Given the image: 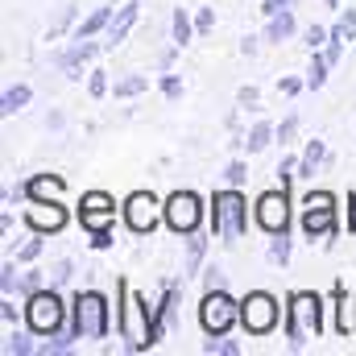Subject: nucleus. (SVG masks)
<instances>
[{
	"instance_id": "1",
	"label": "nucleus",
	"mask_w": 356,
	"mask_h": 356,
	"mask_svg": "<svg viewBox=\"0 0 356 356\" xmlns=\"http://www.w3.org/2000/svg\"><path fill=\"white\" fill-rule=\"evenodd\" d=\"M323 332V298L315 290H294L290 294V307H286V336H290V348L302 353L311 336Z\"/></svg>"
},
{
	"instance_id": "2",
	"label": "nucleus",
	"mask_w": 356,
	"mask_h": 356,
	"mask_svg": "<svg viewBox=\"0 0 356 356\" xmlns=\"http://www.w3.org/2000/svg\"><path fill=\"white\" fill-rule=\"evenodd\" d=\"M116 290H120V298H124L120 319H116L120 336L129 340V348H133V353L154 348V344H158V340H154V311L145 307V298H141V294H133V290H129V282H116Z\"/></svg>"
},
{
	"instance_id": "3",
	"label": "nucleus",
	"mask_w": 356,
	"mask_h": 356,
	"mask_svg": "<svg viewBox=\"0 0 356 356\" xmlns=\"http://www.w3.org/2000/svg\"><path fill=\"white\" fill-rule=\"evenodd\" d=\"M71 332H75V340H104L108 336V298L99 290H79L75 294Z\"/></svg>"
},
{
	"instance_id": "4",
	"label": "nucleus",
	"mask_w": 356,
	"mask_h": 356,
	"mask_svg": "<svg viewBox=\"0 0 356 356\" xmlns=\"http://www.w3.org/2000/svg\"><path fill=\"white\" fill-rule=\"evenodd\" d=\"M25 323H29V332H33V336H54V332H63V323H67V307H63V298L54 294V286L29 290Z\"/></svg>"
},
{
	"instance_id": "5",
	"label": "nucleus",
	"mask_w": 356,
	"mask_h": 356,
	"mask_svg": "<svg viewBox=\"0 0 356 356\" xmlns=\"http://www.w3.org/2000/svg\"><path fill=\"white\" fill-rule=\"evenodd\" d=\"M249 228V203L236 191H216L211 199V232L224 241H241Z\"/></svg>"
},
{
	"instance_id": "6",
	"label": "nucleus",
	"mask_w": 356,
	"mask_h": 356,
	"mask_svg": "<svg viewBox=\"0 0 356 356\" xmlns=\"http://www.w3.org/2000/svg\"><path fill=\"white\" fill-rule=\"evenodd\" d=\"M199 323L207 336H228L232 323H241V302L220 286V290H207L203 302H199Z\"/></svg>"
},
{
	"instance_id": "7",
	"label": "nucleus",
	"mask_w": 356,
	"mask_h": 356,
	"mask_svg": "<svg viewBox=\"0 0 356 356\" xmlns=\"http://www.w3.org/2000/svg\"><path fill=\"white\" fill-rule=\"evenodd\" d=\"M302 232L311 241L336 236V195L332 191H311L302 199Z\"/></svg>"
},
{
	"instance_id": "8",
	"label": "nucleus",
	"mask_w": 356,
	"mask_h": 356,
	"mask_svg": "<svg viewBox=\"0 0 356 356\" xmlns=\"http://www.w3.org/2000/svg\"><path fill=\"white\" fill-rule=\"evenodd\" d=\"M277 319H282V307H277V298H273L269 290H253V294L241 302V327H245L249 336H269V332L277 327Z\"/></svg>"
},
{
	"instance_id": "9",
	"label": "nucleus",
	"mask_w": 356,
	"mask_h": 356,
	"mask_svg": "<svg viewBox=\"0 0 356 356\" xmlns=\"http://www.w3.org/2000/svg\"><path fill=\"white\" fill-rule=\"evenodd\" d=\"M124 224L137 232V236H145V232H154L162 220H166V203H158L149 191H133L129 199H124Z\"/></svg>"
},
{
	"instance_id": "10",
	"label": "nucleus",
	"mask_w": 356,
	"mask_h": 356,
	"mask_svg": "<svg viewBox=\"0 0 356 356\" xmlns=\"http://www.w3.org/2000/svg\"><path fill=\"white\" fill-rule=\"evenodd\" d=\"M199 220H203V199H199L195 191H175V195L166 199V224L175 228L178 236L195 232Z\"/></svg>"
},
{
	"instance_id": "11",
	"label": "nucleus",
	"mask_w": 356,
	"mask_h": 356,
	"mask_svg": "<svg viewBox=\"0 0 356 356\" xmlns=\"http://www.w3.org/2000/svg\"><path fill=\"white\" fill-rule=\"evenodd\" d=\"M79 224H83L88 232H104V228H112V224H116V199L104 195V191H88L83 203H79Z\"/></svg>"
},
{
	"instance_id": "12",
	"label": "nucleus",
	"mask_w": 356,
	"mask_h": 356,
	"mask_svg": "<svg viewBox=\"0 0 356 356\" xmlns=\"http://www.w3.org/2000/svg\"><path fill=\"white\" fill-rule=\"evenodd\" d=\"M257 224L269 236L273 232H290V195H286V186L282 191H266L257 199Z\"/></svg>"
},
{
	"instance_id": "13",
	"label": "nucleus",
	"mask_w": 356,
	"mask_h": 356,
	"mask_svg": "<svg viewBox=\"0 0 356 356\" xmlns=\"http://www.w3.org/2000/svg\"><path fill=\"white\" fill-rule=\"evenodd\" d=\"M25 220H29L33 232L50 236V232H63V224H67V207H63L58 199H29Z\"/></svg>"
},
{
	"instance_id": "14",
	"label": "nucleus",
	"mask_w": 356,
	"mask_h": 356,
	"mask_svg": "<svg viewBox=\"0 0 356 356\" xmlns=\"http://www.w3.org/2000/svg\"><path fill=\"white\" fill-rule=\"evenodd\" d=\"M99 50H104V42H95V38H75V42H71V50H63V54H58L63 75H67V79H83V75H88L83 67H88Z\"/></svg>"
},
{
	"instance_id": "15",
	"label": "nucleus",
	"mask_w": 356,
	"mask_h": 356,
	"mask_svg": "<svg viewBox=\"0 0 356 356\" xmlns=\"http://www.w3.org/2000/svg\"><path fill=\"white\" fill-rule=\"evenodd\" d=\"M137 17H141V4H137V0L120 4V13H112V21H108V38H104V50H116V46H120V42L133 33Z\"/></svg>"
},
{
	"instance_id": "16",
	"label": "nucleus",
	"mask_w": 356,
	"mask_h": 356,
	"mask_svg": "<svg viewBox=\"0 0 356 356\" xmlns=\"http://www.w3.org/2000/svg\"><path fill=\"white\" fill-rule=\"evenodd\" d=\"M67 191V182H63V175H33L25 178L21 186H17V195L29 203V199H58Z\"/></svg>"
},
{
	"instance_id": "17",
	"label": "nucleus",
	"mask_w": 356,
	"mask_h": 356,
	"mask_svg": "<svg viewBox=\"0 0 356 356\" xmlns=\"http://www.w3.org/2000/svg\"><path fill=\"white\" fill-rule=\"evenodd\" d=\"M336 327H340V336H356V307L348 302V290H344V282H336Z\"/></svg>"
},
{
	"instance_id": "18",
	"label": "nucleus",
	"mask_w": 356,
	"mask_h": 356,
	"mask_svg": "<svg viewBox=\"0 0 356 356\" xmlns=\"http://www.w3.org/2000/svg\"><path fill=\"white\" fill-rule=\"evenodd\" d=\"M170 33H175V46H178V50H182V46L199 33V29H195V17H191L186 8H175V17H170Z\"/></svg>"
},
{
	"instance_id": "19",
	"label": "nucleus",
	"mask_w": 356,
	"mask_h": 356,
	"mask_svg": "<svg viewBox=\"0 0 356 356\" xmlns=\"http://www.w3.org/2000/svg\"><path fill=\"white\" fill-rule=\"evenodd\" d=\"M29 99H33L29 83H13V88L4 91V99H0V112H4V116H17V112L29 104Z\"/></svg>"
},
{
	"instance_id": "20",
	"label": "nucleus",
	"mask_w": 356,
	"mask_h": 356,
	"mask_svg": "<svg viewBox=\"0 0 356 356\" xmlns=\"http://www.w3.org/2000/svg\"><path fill=\"white\" fill-rule=\"evenodd\" d=\"M323 158H327V145H323V141H307V149H302V158H298V178H311Z\"/></svg>"
},
{
	"instance_id": "21",
	"label": "nucleus",
	"mask_w": 356,
	"mask_h": 356,
	"mask_svg": "<svg viewBox=\"0 0 356 356\" xmlns=\"http://www.w3.org/2000/svg\"><path fill=\"white\" fill-rule=\"evenodd\" d=\"M294 38V13H277L266 25V42H290Z\"/></svg>"
},
{
	"instance_id": "22",
	"label": "nucleus",
	"mask_w": 356,
	"mask_h": 356,
	"mask_svg": "<svg viewBox=\"0 0 356 356\" xmlns=\"http://www.w3.org/2000/svg\"><path fill=\"white\" fill-rule=\"evenodd\" d=\"M327 71H332L327 54H323V50H315V54H311V67H307V88L319 91L323 83H327Z\"/></svg>"
},
{
	"instance_id": "23",
	"label": "nucleus",
	"mask_w": 356,
	"mask_h": 356,
	"mask_svg": "<svg viewBox=\"0 0 356 356\" xmlns=\"http://www.w3.org/2000/svg\"><path fill=\"white\" fill-rule=\"evenodd\" d=\"M108 21H112V4H99V8L91 13L88 21H83V25L75 29V38H95L99 29H108Z\"/></svg>"
},
{
	"instance_id": "24",
	"label": "nucleus",
	"mask_w": 356,
	"mask_h": 356,
	"mask_svg": "<svg viewBox=\"0 0 356 356\" xmlns=\"http://www.w3.org/2000/svg\"><path fill=\"white\" fill-rule=\"evenodd\" d=\"M273 137H277V129H273L269 120H257V124L249 129V137H245V145H249V154H261V149H266V145L273 141Z\"/></svg>"
},
{
	"instance_id": "25",
	"label": "nucleus",
	"mask_w": 356,
	"mask_h": 356,
	"mask_svg": "<svg viewBox=\"0 0 356 356\" xmlns=\"http://www.w3.org/2000/svg\"><path fill=\"white\" fill-rule=\"evenodd\" d=\"M145 88H149V75H124V79L112 83V95L116 99H133V95H141Z\"/></svg>"
},
{
	"instance_id": "26",
	"label": "nucleus",
	"mask_w": 356,
	"mask_h": 356,
	"mask_svg": "<svg viewBox=\"0 0 356 356\" xmlns=\"http://www.w3.org/2000/svg\"><path fill=\"white\" fill-rule=\"evenodd\" d=\"M203 249H207V236H199V228H195V232H186V273H195V269H199Z\"/></svg>"
},
{
	"instance_id": "27",
	"label": "nucleus",
	"mask_w": 356,
	"mask_h": 356,
	"mask_svg": "<svg viewBox=\"0 0 356 356\" xmlns=\"http://www.w3.org/2000/svg\"><path fill=\"white\" fill-rule=\"evenodd\" d=\"M332 38H336V42H356V8L340 13V21L332 25Z\"/></svg>"
},
{
	"instance_id": "28",
	"label": "nucleus",
	"mask_w": 356,
	"mask_h": 356,
	"mask_svg": "<svg viewBox=\"0 0 356 356\" xmlns=\"http://www.w3.org/2000/svg\"><path fill=\"white\" fill-rule=\"evenodd\" d=\"M269 261H273V266H286V261H290V232H273V241H269Z\"/></svg>"
},
{
	"instance_id": "29",
	"label": "nucleus",
	"mask_w": 356,
	"mask_h": 356,
	"mask_svg": "<svg viewBox=\"0 0 356 356\" xmlns=\"http://www.w3.org/2000/svg\"><path fill=\"white\" fill-rule=\"evenodd\" d=\"M29 336H33V332H29ZM29 336H25V332H17V336H8V344H4V353H8V356H29V353H38V344H33Z\"/></svg>"
},
{
	"instance_id": "30",
	"label": "nucleus",
	"mask_w": 356,
	"mask_h": 356,
	"mask_svg": "<svg viewBox=\"0 0 356 356\" xmlns=\"http://www.w3.org/2000/svg\"><path fill=\"white\" fill-rule=\"evenodd\" d=\"M71 340H75V332H71V336H58V332H54V340L38 344V353L42 356H63V353H71Z\"/></svg>"
},
{
	"instance_id": "31",
	"label": "nucleus",
	"mask_w": 356,
	"mask_h": 356,
	"mask_svg": "<svg viewBox=\"0 0 356 356\" xmlns=\"http://www.w3.org/2000/svg\"><path fill=\"white\" fill-rule=\"evenodd\" d=\"M88 91H91V99H104V95L112 91V83H108V71H88Z\"/></svg>"
},
{
	"instance_id": "32",
	"label": "nucleus",
	"mask_w": 356,
	"mask_h": 356,
	"mask_svg": "<svg viewBox=\"0 0 356 356\" xmlns=\"http://www.w3.org/2000/svg\"><path fill=\"white\" fill-rule=\"evenodd\" d=\"M327 42H332V29H323V25H311V29H307V50H311V54L323 50Z\"/></svg>"
},
{
	"instance_id": "33",
	"label": "nucleus",
	"mask_w": 356,
	"mask_h": 356,
	"mask_svg": "<svg viewBox=\"0 0 356 356\" xmlns=\"http://www.w3.org/2000/svg\"><path fill=\"white\" fill-rule=\"evenodd\" d=\"M46 282L50 286H67L71 282V261H54V266L46 269Z\"/></svg>"
},
{
	"instance_id": "34",
	"label": "nucleus",
	"mask_w": 356,
	"mask_h": 356,
	"mask_svg": "<svg viewBox=\"0 0 356 356\" xmlns=\"http://www.w3.org/2000/svg\"><path fill=\"white\" fill-rule=\"evenodd\" d=\"M38 253H42V232H33V241H25V245H21L17 261H21V266H29V261H38Z\"/></svg>"
},
{
	"instance_id": "35",
	"label": "nucleus",
	"mask_w": 356,
	"mask_h": 356,
	"mask_svg": "<svg viewBox=\"0 0 356 356\" xmlns=\"http://www.w3.org/2000/svg\"><path fill=\"white\" fill-rule=\"evenodd\" d=\"M158 88H162L166 99H182V79H178V75H162V79H158Z\"/></svg>"
},
{
	"instance_id": "36",
	"label": "nucleus",
	"mask_w": 356,
	"mask_h": 356,
	"mask_svg": "<svg viewBox=\"0 0 356 356\" xmlns=\"http://www.w3.org/2000/svg\"><path fill=\"white\" fill-rule=\"evenodd\" d=\"M277 178H282V186H290V182L298 178V158H282V166H277Z\"/></svg>"
},
{
	"instance_id": "37",
	"label": "nucleus",
	"mask_w": 356,
	"mask_h": 356,
	"mask_svg": "<svg viewBox=\"0 0 356 356\" xmlns=\"http://www.w3.org/2000/svg\"><path fill=\"white\" fill-rule=\"evenodd\" d=\"M71 21H75V4H67V8H63V17L50 25V42H54V38H63V29H67Z\"/></svg>"
},
{
	"instance_id": "38",
	"label": "nucleus",
	"mask_w": 356,
	"mask_h": 356,
	"mask_svg": "<svg viewBox=\"0 0 356 356\" xmlns=\"http://www.w3.org/2000/svg\"><path fill=\"white\" fill-rule=\"evenodd\" d=\"M294 4H298V0H266V4H261V13H266V17H277V13H294Z\"/></svg>"
},
{
	"instance_id": "39",
	"label": "nucleus",
	"mask_w": 356,
	"mask_h": 356,
	"mask_svg": "<svg viewBox=\"0 0 356 356\" xmlns=\"http://www.w3.org/2000/svg\"><path fill=\"white\" fill-rule=\"evenodd\" d=\"M195 29H199V33H211V29H216V13H211V8H199V13H195Z\"/></svg>"
},
{
	"instance_id": "40",
	"label": "nucleus",
	"mask_w": 356,
	"mask_h": 356,
	"mask_svg": "<svg viewBox=\"0 0 356 356\" xmlns=\"http://www.w3.org/2000/svg\"><path fill=\"white\" fill-rule=\"evenodd\" d=\"M294 133H298V116H286V120H282V129H277V141L286 145V141H294Z\"/></svg>"
},
{
	"instance_id": "41",
	"label": "nucleus",
	"mask_w": 356,
	"mask_h": 356,
	"mask_svg": "<svg viewBox=\"0 0 356 356\" xmlns=\"http://www.w3.org/2000/svg\"><path fill=\"white\" fill-rule=\"evenodd\" d=\"M0 286H4V294H13V290H17V269H13V261L0 269Z\"/></svg>"
},
{
	"instance_id": "42",
	"label": "nucleus",
	"mask_w": 356,
	"mask_h": 356,
	"mask_svg": "<svg viewBox=\"0 0 356 356\" xmlns=\"http://www.w3.org/2000/svg\"><path fill=\"white\" fill-rule=\"evenodd\" d=\"M203 286H207V290H220V286H224V269L211 266L207 273H203Z\"/></svg>"
},
{
	"instance_id": "43",
	"label": "nucleus",
	"mask_w": 356,
	"mask_h": 356,
	"mask_svg": "<svg viewBox=\"0 0 356 356\" xmlns=\"http://www.w3.org/2000/svg\"><path fill=\"white\" fill-rule=\"evenodd\" d=\"M245 178H249V166H245V162H232V166H228V182H232V186H241Z\"/></svg>"
},
{
	"instance_id": "44",
	"label": "nucleus",
	"mask_w": 356,
	"mask_h": 356,
	"mask_svg": "<svg viewBox=\"0 0 356 356\" xmlns=\"http://www.w3.org/2000/svg\"><path fill=\"white\" fill-rule=\"evenodd\" d=\"M323 54H327V63L336 67V63H340V54H344V42H336V38H332V42L323 46Z\"/></svg>"
},
{
	"instance_id": "45",
	"label": "nucleus",
	"mask_w": 356,
	"mask_h": 356,
	"mask_svg": "<svg viewBox=\"0 0 356 356\" xmlns=\"http://www.w3.org/2000/svg\"><path fill=\"white\" fill-rule=\"evenodd\" d=\"M277 88H282V95H298V91L307 88V79H282Z\"/></svg>"
},
{
	"instance_id": "46",
	"label": "nucleus",
	"mask_w": 356,
	"mask_h": 356,
	"mask_svg": "<svg viewBox=\"0 0 356 356\" xmlns=\"http://www.w3.org/2000/svg\"><path fill=\"white\" fill-rule=\"evenodd\" d=\"M257 46H261V38H253V33L241 38V54H257Z\"/></svg>"
},
{
	"instance_id": "47",
	"label": "nucleus",
	"mask_w": 356,
	"mask_h": 356,
	"mask_svg": "<svg viewBox=\"0 0 356 356\" xmlns=\"http://www.w3.org/2000/svg\"><path fill=\"white\" fill-rule=\"evenodd\" d=\"M112 245V232L104 228V232H91V249H108Z\"/></svg>"
},
{
	"instance_id": "48",
	"label": "nucleus",
	"mask_w": 356,
	"mask_h": 356,
	"mask_svg": "<svg viewBox=\"0 0 356 356\" xmlns=\"http://www.w3.org/2000/svg\"><path fill=\"white\" fill-rule=\"evenodd\" d=\"M21 286H25V290H42V273H38V269H29V273L21 277Z\"/></svg>"
},
{
	"instance_id": "49",
	"label": "nucleus",
	"mask_w": 356,
	"mask_h": 356,
	"mask_svg": "<svg viewBox=\"0 0 356 356\" xmlns=\"http://www.w3.org/2000/svg\"><path fill=\"white\" fill-rule=\"evenodd\" d=\"M236 99H241V104H257V88H253V83H249V88H241V91H236Z\"/></svg>"
},
{
	"instance_id": "50",
	"label": "nucleus",
	"mask_w": 356,
	"mask_h": 356,
	"mask_svg": "<svg viewBox=\"0 0 356 356\" xmlns=\"http://www.w3.org/2000/svg\"><path fill=\"white\" fill-rule=\"evenodd\" d=\"M348 228L356 232V195H353V216H348Z\"/></svg>"
},
{
	"instance_id": "51",
	"label": "nucleus",
	"mask_w": 356,
	"mask_h": 356,
	"mask_svg": "<svg viewBox=\"0 0 356 356\" xmlns=\"http://www.w3.org/2000/svg\"><path fill=\"white\" fill-rule=\"evenodd\" d=\"M327 8H340V0H327Z\"/></svg>"
}]
</instances>
